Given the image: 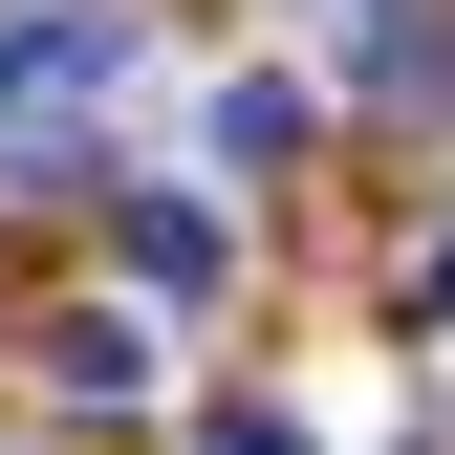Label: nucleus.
I'll return each instance as SVG.
<instances>
[{
	"instance_id": "nucleus-1",
	"label": "nucleus",
	"mask_w": 455,
	"mask_h": 455,
	"mask_svg": "<svg viewBox=\"0 0 455 455\" xmlns=\"http://www.w3.org/2000/svg\"><path fill=\"white\" fill-rule=\"evenodd\" d=\"M131 87V0H0V131H87V108Z\"/></svg>"
},
{
	"instance_id": "nucleus-2",
	"label": "nucleus",
	"mask_w": 455,
	"mask_h": 455,
	"mask_svg": "<svg viewBox=\"0 0 455 455\" xmlns=\"http://www.w3.org/2000/svg\"><path fill=\"white\" fill-rule=\"evenodd\" d=\"M108 239H131V282H152V304H217V282H239V239H217L196 196H108Z\"/></svg>"
},
{
	"instance_id": "nucleus-3",
	"label": "nucleus",
	"mask_w": 455,
	"mask_h": 455,
	"mask_svg": "<svg viewBox=\"0 0 455 455\" xmlns=\"http://www.w3.org/2000/svg\"><path fill=\"white\" fill-rule=\"evenodd\" d=\"M44 390H66V412H152V347L108 304H66V325H44Z\"/></svg>"
},
{
	"instance_id": "nucleus-4",
	"label": "nucleus",
	"mask_w": 455,
	"mask_h": 455,
	"mask_svg": "<svg viewBox=\"0 0 455 455\" xmlns=\"http://www.w3.org/2000/svg\"><path fill=\"white\" fill-rule=\"evenodd\" d=\"M196 455H325V434H304V412H217Z\"/></svg>"
},
{
	"instance_id": "nucleus-5",
	"label": "nucleus",
	"mask_w": 455,
	"mask_h": 455,
	"mask_svg": "<svg viewBox=\"0 0 455 455\" xmlns=\"http://www.w3.org/2000/svg\"><path fill=\"white\" fill-rule=\"evenodd\" d=\"M412 304H434V325H455V239H434V260H412Z\"/></svg>"
}]
</instances>
